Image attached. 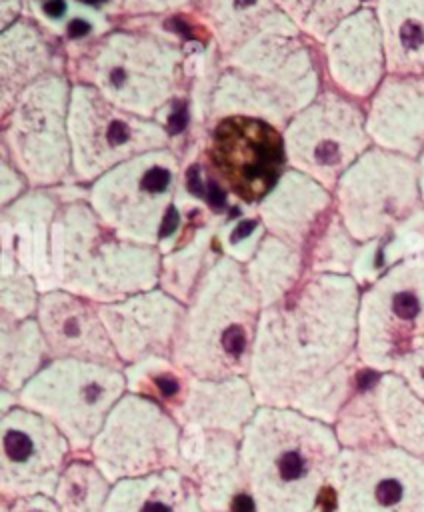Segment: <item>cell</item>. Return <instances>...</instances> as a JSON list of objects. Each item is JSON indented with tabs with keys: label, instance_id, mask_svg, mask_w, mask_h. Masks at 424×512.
I'll list each match as a JSON object with an SVG mask.
<instances>
[{
	"label": "cell",
	"instance_id": "1",
	"mask_svg": "<svg viewBox=\"0 0 424 512\" xmlns=\"http://www.w3.org/2000/svg\"><path fill=\"white\" fill-rule=\"evenodd\" d=\"M360 290L352 276L306 274L288 298L262 308L246 376L260 406L336 422L366 368L356 352Z\"/></svg>",
	"mask_w": 424,
	"mask_h": 512
},
{
	"label": "cell",
	"instance_id": "33",
	"mask_svg": "<svg viewBox=\"0 0 424 512\" xmlns=\"http://www.w3.org/2000/svg\"><path fill=\"white\" fill-rule=\"evenodd\" d=\"M50 350L36 318H0V388L18 394L48 362Z\"/></svg>",
	"mask_w": 424,
	"mask_h": 512
},
{
	"label": "cell",
	"instance_id": "3",
	"mask_svg": "<svg viewBox=\"0 0 424 512\" xmlns=\"http://www.w3.org/2000/svg\"><path fill=\"white\" fill-rule=\"evenodd\" d=\"M340 452L334 426L294 408L260 406L240 436L250 512H318Z\"/></svg>",
	"mask_w": 424,
	"mask_h": 512
},
{
	"label": "cell",
	"instance_id": "36",
	"mask_svg": "<svg viewBox=\"0 0 424 512\" xmlns=\"http://www.w3.org/2000/svg\"><path fill=\"white\" fill-rule=\"evenodd\" d=\"M278 10L318 46L352 12L364 6V0H276Z\"/></svg>",
	"mask_w": 424,
	"mask_h": 512
},
{
	"label": "cell",
	"instance_id": "22",
	"mask_svg": "<svg viewBox=\"0 0 424 512\" xmlns=\"http://www.w3.org/2000/svg\"><path fill=\"white\" fill-rule=\"evenodd\" d=\"M60 206L54 188H30L0 210V256L12 258L42 292L56 290L52 228Z\"/></svg>",
	"mask_w": 424,
	"mask_h": 512
},
{
	"label": "cell",
	"instance_id": "5",
	"mask_svg": "<svg viewBox=\"0 0 424 512\" xmlns=\"http://www.w3.org/2000/svg\"><path fill=\"white\" fill-rule=\"evenodd\" d=\"M68 70L72 82L94 88L114 106L164 122L184 82L186 50L172 34L116 28L82 44Z\"/></svg>",
	"mask_w": 424,
	"mask_h": 512
},
{
	"label": "cell",
	"instance_id": "28",
	"mask_svg": "<svg viewBox=\"0 0 424 512\" xmlns=\"http://www.w3.org/2000/svg\"><path fill=\"white\" fill-rule=\"evenodd\" d=\"M388 74L424 76V0H370Z\"/></svg>",
	"mask_w": 424,
	"mask_h": 512
},
{
	"label": "cell",
	"instance_id": "29",
	"mask_svg": "<svg viewBox=\"0 0 424 512\" xmlns=\"http://www.w3.org/2000/svg\"><path fill=\"white\" fill-rule=\"evenodd\" d=\"M372 396L388 444L424 460V400L394 372H376Z\"/></svg>",
	"mask_w": 424,
	"mask_h": 512
},
{
	"label": "cell",
	"instance_id": "34",
	"mask_svg": "<svg viewBox=\"0 0 424 512\" xmlns=\"http://www.w3.org/2000/svg\"><path fill=\"white\" fill-rule=\"evenodd\" d=\"M112 482L88 454H74L56 486L60 512H106Z\"/></svg>",
	"mask_w": 424,
	"mask_h": 512
},
{
	"label": "cell",
	"instance_id": "37",
	"mask_svg": "<svg viewBox=\"0 0 424 512\" xmlns=\"http://www.w3.org/2000/svg\"><path fill=\"white\" fill-rule=\"evenodd\" d=\"M42 290L12 258L0 256V318H36Z\"/></svg>",
	"mask_w": 424,
	"mask_h": 512
},
{
	"label": "cell",
	"instance_id": "9",
	"mask_svg": "<svg viewBox=\"0 0 424 512\" xmlns=\"http://www.w3.org/2000/svg\"><path fill=\"white\" fill-rule=\"evenodd\" d=\"M128 392L124 368L50 360L20 392L18 404L50 420L74 454H88L108 414Z\"/></svg>",
	"mask_w": 424,
	"mask_h": 512
},
{
	"label": "cell",
	"instance_id": "23",
	"mask_svg": "<svg viewBox=\"0 0 424 512\" xmlns=\"http://www.w3.org/2000/svg\"><path fill=\"white\" fill-rule=\"evenodd\" d=\"M36 320L50 358H72L124 368L102 322L98 304L66 290L42 292Z\"/></svg>",
	"mask_w": 424,
	"mask_h": 512
},
{
	"label": "cell",
	"instance_id": "21",
	"mask_svg": "<svg viewBox=\"0 0 424 512\" xmlns=\"http://www.w3.org/2000/svg\"><path fill=\"white\" fill-rule=\"evenodd\" d=\"M178 470L194 482L204 512H238L240 504L248 502L236 434L182 428Z\"/></svg>",
	"mask_w": 424,
	"mask_h": 512
},
{
	"label": "cell",
	"instance_id": "35",
	"mask_svg": "<svg viewBox=\"0 0 424 512\" xmlns=\"http://www.w3.org/2000/svg\"><path fill=\"white\" fill-rule=\"evenodd\" d=\"M362 244L346 230L336 210L320 224L306 248V274L350 276Z\"/></svg>",
	"mask_w": 424,
	"mask_h": 512
},
{
	"label": "cell",
	"instance_id": "45",
	"mask_svg": "<svg viewBox=\"0 0 424 512\" xmlns=\"http://www.w3.org/2000/svg\"><path fill=\"white\" fill-rule=\"evenodd\" d=\"M0 512H2V510H0Z\"/></svg>",
	"mask_w": 424,
	"mask_h": 512
},
{
	"label": "cell",
	"instance_id": "8",
	"mask_svg": "<svg viewBox=\"0 0 424 512\" xmlns=\"http://www.w3.org/2000/svg\"><path fill=\"white\" fill-rule=\"evenodd\" d=\"M72 84L68 74H46L0 116V152L24 174L30 188L76 184L68 134Z\"/></svg>",
	"mask_w": 424,
	"mask_h": 512
},
{
	"label": "cell",
	"instance_id": "16",
	"mask_svg": "<svg viewBox=\"0 0 424 512\" xmlns=\"http://www.w3.org/2000/svg\"><path fill=\"white\" fill-rule=\"evenodd\" d=\"M204 160L212 182L236 204L250 208L288 168L282 130L246 116L220 118L206 128Z\"/></svg>",
	"mask_w": 424,
	"mask_h": 512
},
{
	"label": "cell",
	"instance_id": "6",
	"mask_svg": "<svg viewBox=\"0 0 424 512\" xmlns=\"http://www.w3.org/2000/svg\"><path fill=\"white\" fill-rule=\"evenodd\" d=\"M162 252L122 238L86 200L62 204L52 228L56 290L112 304L158 288Z\"/></svg>",
	"mask_w": 424,
	"mask_h": 512
},
{
	"label": "cell",
	"instance_id": "25",
	"mask_svg": "<svg viewBox=\"0 0 424 512\" xmlns=\"http://www.w3.org/2000/svg\"><path fill=\"white\" fill-rule=\"evenodd\" d=\"M332 210V190L294 168H286L274 188L256 204L266 232L302 252Z\"/></svg>",
	"mask_w": 424,
	"mask_h": 512
},
{
	"label": "cell",
	"instance_id": "13",
	"mask_svg": "<svg viewBox=\"0 0 424 512\" xmlns=\"http://www.w3.org/2000/svg\"><path fill=\"white\" fill-rule=\"evenodd\" d=\"M68 134L74 182L82 186L134 156L172 146L164 122L130 114L80 82L72 84Z\"/></svg>",
	"mask_w": 424,
	"mask_h": 512
},
{
	"label": "cell",
	"instance_id": "44",
	"mask_svg": "<svg viewBox=\"0 0 424 512\" xmlns=\"http://www.w3.org/2000/svg\"><path fill=\"white\" fill-rule=\"evenodd\" d=\"M418 164V186H420V200H422V208H424V150L420 152V156L416 158Z\"/></svg>",
	"mask_w": 424,
	"mask_h": 512
},
{
	"label": "cell",
	"instance_id": "43",
	"mask_svg": "<svg viewBox=\"0 0 424 512\" xmlns=\"http://www.w3.org/2000/svg\"><path fill=\"white\" fill-rule=\"evenodd\" d=\"M22 6H24V0H0V28L2 30L24 16Z\"/></svg>",
	"mask_w": 424,
	"mask_h": 512
},
{
	"label": "cell",
	"instance_id": "31",
	"mask_svg": "<svg viewBox=\"0 0 424 512\" xmlns=\"http://www.w3.org/2000/svg\"><path fill=\"white\" fill-rule=\"evenodd\" d=\"M222 218L210 216L206 222L196 226L192 234H186L172 250L162 254L158 288L182 304L190 300L208 266L216 256H220V252H216V230Z\"/></svg>",
	"mask_w": 424,
	"mask_h": 512
},
{
	"label": "cell",
	"instance_id": "26",
	"mask_svg": "<svg viewBox=\"0 0 424 512\" xmlns=\"http://www.w3.org/2000/svg\"><path fill=\"white\" fill-rule=\"evenodd\" d=\"M52 72L68 74L52 36L36 18L24 14L4 28L0 34V116L30 84Z\"/></svg>",
	"mask_w": 424,
	"mask_h": 512
},
{
	"label": "cell",
	"instance_id": "2",
	"mask_svg": "<svg viewBox=\"0 0 424 512\" xmlns=\"http://www.w3.org/2000/svg\"><path fill=\"white\" fill-rule=\"evenodd\" d=\"M316 46L278 12L250 40L220 54L208 126L246 116L284 130L324 88Z\"/></svg>",
	"mask_w": 424,
	"mask_h": 512
},
{
	"label": "cell",
	"instance_id": "7",
	"mask_svg": "<svg viewBox=\"0 0 424 512\" xmlns=\"http://www.w3.org/2000/svg\"><path fill=\"white\" fill-rule=\"evenodd\" d=\"M182 184L184 166L170 146L108 170L88 186L86 202L122 238L158 248L170 228Z\"/></svg>",
	"mask_w": 424,
	"mask_h": 512
},
{
	"label": "cell",
	"instance_id": "30",
	"mask_svg": "<svg viewBox=\"0 0 424 512\" xmlns=\"http://www.w3.org/2000/svg\"><path fill=\"white\" fill-rule=\"evenodd\" d=\"M190 12L218 52L228 54L262 30L280 10L276 0H198Z\"/></svg>",
	"mask_w": 424,
	"mask_h": 512
},
{
	"label": "cell",
	"instance_id": "11",
	"mask_svg": "<svg viewBox=\"0 0 424 512\" xmlns=\"http://www.w3.org/2000/svg\"><path fill=\"white\" fill-rule=\"evenodd\" d=\"M128 392L158 402L182 426L242 436L260 408L246 376L208 380L178 368L172 358H150L124 368Z\"/></svg>",
	"mask_w": 424,
	"mask_h": 512
},
{
	"label": "cell",
	"instance_id": "27",
	"mask_svg": "<svg viewBox=\"0 0 424 512\" xmlns=\"http://www.w3.org/2000/svg\"><path fill=\"white\" fill-rule=\"evenodd\" d=\"M106 512H204L194 482L178 468L112 484Z\"/></svg>",
	"mask_w": 424,
	"mask_h": 512
},
{
	"label": "cell",
	"instance_id": "10",
	"mask_svg": "<svg viewBox=\"0 0 424 512\" xmlns=\"http://www.w3.org/2000/svg\"><path fill=\"white\" fill-rule=\"evenodd\" d=\"M334 210L360 242L382 240L422 208L414 158L368 148L332 190Z\"/></svg>",
	"mask_w": 424,
	"mask_h": 512
},
{
	"label": "cell",
	"instance_id": "4",
	"mask_svg": "<svg viewBox=\"0 0 424 512\" xmlns=\"http://www.w3.org/2000/svg\"><path fill=\"white\" fill-rule=\"evenodd\" d=\"M260 314L244 264L216 256L186 302L172 362L208 380L248 376Z\"/></svg>",
	"mask_w": 424,
	"mask_h": 512
},
{
	"label": "cell",
	"instance_id": "18",
	"mask_svg": "<svg viewBox=\"0 0 424 512\" xmlns=\"http://www.w3.org/2000/svg\"><path fill=\"white\" fill-rule=\"evenodd\" d=\"M64 434L20 404L0 412V498L54 496L72 458Z\"/></svg>",
	"mask_w": 424,
	"mask_h": 512
},
{
	"label": "cell",
	"instance_id": "19",
	"mask_svg": "<svg viewBox=\"0 0 424 512\" xmlns=\"http://www.w3.org/2000/svg\"><path fill=\"white\" fill-rule=\"evenodd\" d=\"M98 310L126 368L150 358L172 356L186 304L162 288H152L120 302L98 304Z\"/></svg>",
	"mask_w": 424,
	"mask_h": 512
},
{
	"label": "cell",
	"instance_id": "14",
	"mask_svg": "<svg viewBox=\"0 0 424 512\" xmlns=\"http://www.w3.org/2000/svg\"><path fill=\"white\" fill-rule=\"evenodd\" d=\"M288 168H294L328 190L368 150L364 104L324 86L282 130Z\"/></svg>",
	"mask_w": 424,
	"mask_h": 512
},
{
	"label": "cell",
	"instance_id": "32",
	"mask_svg": "<svg viewBox=\"0 0 424 512\" xmlns=\"http://www.w3.org/2000/svg\"><path fill=\"white\" fill-rule=\"evenodd\" d=\"M244 270L262 308H268L288 298L306 278V254L266 234Z\"/></svg>",
	"mask_w": 424,
	"mask_h": 512
},
{
	"label": "cell",
	"instance_id": "15",
	"mask_svg": "<svg viewBox=\"0 0 424 512\" xmlns=\"http://www.w3.org/2000/svg\"><path fill=\"white\" fill-rule=\"evenodd\" d=\"M182 426L158 402L126 392L108 414L88 456L112 482L180 466Z\"/></svg>",
	"mask_w": 424,
	"mask_h": 512
},
{
	"label": "cell",
	"instance_id": "38",
	"mask_svg": "<svg viewBox=\"0 0 424 512\" xmlns=\"http://www.w3.org/2000/svg\"><path fill=\"white\" fill-rule=\"evenodd\" d=\"M266 234L268 232L258 218L256 208H248L246 212L222 218L216 230V246L222 256L248 264Z\"/></svg>",
	"mask_w": 424,
	"mask_h": 512
},
{
	"label": "cell",
	"instance_id": "12",
	"mask_svg": "<svg viewBox=\"0 0 424 512\" xmlns=\"http://www.w3.org/2000/svg\"><path fill=\"white\" fill-rule=\"evenodd\" d=\"M424 344V254L408 256L360 290V362L374 372L394 364Z\"/></svg>",
	"mask_w": 424,
	"mask_h": 512
},
{
	"label": "cell",
	"instance_id": "42",
	"mask_svg": "<svg viewBox=\"0 0 424 512\" xmlns=\"http://www.w3.org/2000/svg\"><path fill=\"white\" fill-rule=\"evenodd\" d=\"M0 510L2 512H60L54 496H24V498H14L6 500L0 498Z\"/></svg>",
	"mask_w": 424,
	"mask_h": 512
},
{
	"label": "cell",
	"instance_id": "40",
	"mask_svg": "<svg viewBox=\"0 0 424 512\" xmlns=\"http://www.w3.org/2000/svg\"><path fill=\"white\" fill-rule=\"evenodd\" d=\"M392 372L398 374L420 400H424V344L402 356Z\"/></svg>",
	"mask_w": 424,
	"mask_h": 512
},
{
	"label": "cell",
	"instance_id": "20",
	"mask_svg": "<svg viewBox=\"0 0 424 512\" xmlns=\"http://www.w3.org/2000/svg\"><path fill=\"white\" fill-rule=\"evenodd\" d=\"M320 54L330 86L364 104L388 74L374 8L364 4L344 18L320 44Z\"/></svg>",
	"mask_w": 424,
	"mask_h": 512
},
{
	"label": "cell",
	"instance_id": "39",
	"mask_svg": "<svg viewBox=\"0 0 424 512\" xmlns=\"http://www.w3.org/2000/svg\"><path fill=\"white\" fill-rule=\"evenodd\" d=\"M196 2L198 0H120V10L130 18H152L190 10Z\"/></svg>",
	"mask_w": 424,
	"mask_h": 512
},
{
	"label": "cell",
	"instance_id": "41",
	"mask_svg": "<svg viewBox=\"0 0 424 512\" xmlns=\"http://www.w3.org/2000/svg\"><path fill=\"white\" fill-rule=\"evenodd\" d=\"M26 190H30V184L24 174L8 160L6 154L0 152V204L8 206Z\"/></svg>",
	"mask_w": 424,
	"mask_h": 512
},
{
	"label": "cell",
	"instance_id": "24",
	"mask_svg": "<svg viewBox=\"0 0 424 512\" xmlns=\"http://www.w3.org/2000/svg\"><path fill=\"white\" fill-rule=\"evenodd\" d=\"M372 146L418 158L424 150V76L386 74L364 102Z\"/></svg>",
	"mask_w": 424,
	"mask_h": 512
},
{
	"label": "cell",
	"instance_id": "17",
	"mask_svg": "<svg viewBox=\"0 0 424 512\" xmlns=\"http://www.w3.org/2000/svg\"><path fill=\"white\" fill-rule=\"evenodd\" d=\"M332 490L336 512H424V460L392 444L342 448Z\"/></svg>",
	"mask_w": 424,
	"mask_h": 512
}]
</instances>
